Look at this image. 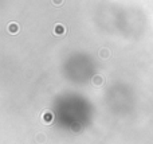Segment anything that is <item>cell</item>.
<instances>
[{
    "label": "cell",
    "instance_id": "7",
    "mask_svg": "<svg viewBox=\"0 0 153 144\" xmlns=\"http://www.w3.org/2000/svg\"><path fill=\"white\" fill-rule=\"evenodd\" d=\"M44 140H46L44 135H38V141H44Z\"/></svg>",
    "mask_w": 153,
    "mask_h": 144
},
{
    "label": "cell",
    "instance_id": "3",
    "mask_svg": "<svg viewBox=\"0 0 153 144\" xmlns=\"http://www.w3.org/2000/svg\"><path fill=\"white\" fill-rule=\"evenodd\" d=\"M102 82H104V78L101 77V76H94L93 77V84L94 85H98L100 86V85H102Z\"/></svg>",
    "mask_w": 153,
    "mask_h": 144
},
{
    "label": "cell",
    "instance_id": "4",
    "mask_svg": "<svg viewBox=\"0 0 153 144\" xmlns=\"http://www.w3.org/2000/svg\"><path fill=\"white\" fill-rule=\"evenodd\" d=\"M110 55V51L107 50V48H101L100 50V57L101 58H109Z\"/></svg>",
    "mask_w": 153,
    "mask_h": 144
},
{
    "label": "cell",
    "instance_id": "2",
    "mask_svg": "<svg viewBox=\"0 0 153 144\" xmlns=\"http://www.w3.org/2000/svg\"><path fill=\"white\" fill-rule=\"evenodd\" d=\"M18 30H19V27H18V24L16 23H10L8 24V31L12 34H16L18 33Z\"/></svg>",
    "mask_w": 153,
    "mask_h": 144
},
{
    "label": "cell",
    "instance_id": "5",
    "mask_svg": "<svg viewBox=\"0 0 153 144\" xmlns=\"http://www.w3.org/2000/svg\"><path fill=\"white\" fill-rule=\"evenodd\" d=\"M44 119H46V123H50V121H51V119H53V116H51V113H48V112H47Z\"/></svg>",
    "mask_w": 153,
    "mask_h": 144
},
{
    "label": "cell",
    "instance_id": "6",
    "mask_svg": "<svg viewBox=\"0 0 153 144\" xmlns=\"http://www.w3.org/2000/svg\"><path fill=\"white\" fill-rule=\"evenodd\" d=\"M54 5H62L63 4V0H51Z\"/></svg>",
    "mask_w": 153,
    "mask_h": 144
},
{
    "label": "cell",
    "instance_id": "1",
    "mask_svg": "<svg viewBox=\"0 0 153 144\" xmlns=\"http://www.w3.org/2000/svg\"><path fill=\"white\" fill-rule=\"evenodd\" d=\"M53 33L55 34L57 36L65 35V34H66V27H65L63 24H61V23H57L55 24V27H54V30H53Z\"/></svg>",
    "mask_w": 153,
    "mask_h": 144
}]
</instances>
